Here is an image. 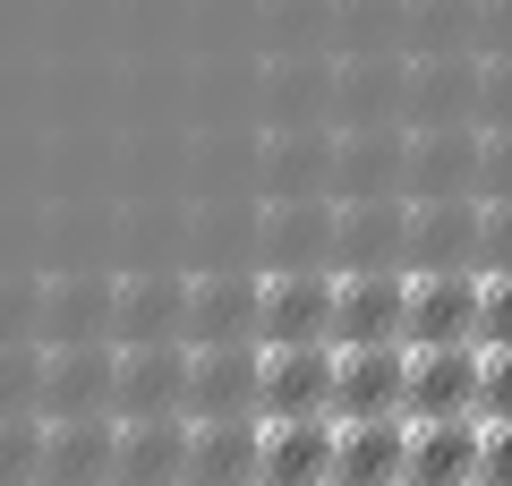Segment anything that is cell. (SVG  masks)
<instances>
[{"instance_id":"obj_1","label":"cell","mask_w":512,"mask_h":486,"mask_svg":"<svg viewBox=\"0 0 512 486\" xmlns=\"http://www.w3.org/2000/svg\"><path fill=\"white\" fill-rule=\"evenodd\" d=\"M478 367L487 350L453 342V350H410V384H402V418L427 427V418H478Z\"/></svg>"},{"instance_id":"obj_7","label":"cell","mask_w":512,"mask_h":486,"mask_svg":"<svg viewBox=\"0 0 512 486\" xmlns=\"http://www.w3.org/2000/svg\"><path fill=\"white\" fill-rule=\"evenodd\" d=\"M402 452H410V418L333 427V486H402Z\"/></svg>"},{"instance_id":"obj_9","label":"cell","mask_w":512,"mask_h":486,"mask_svg":"<svg viewBox=\"0 0 512 486\" xmlns=\"http://www.w3.org/2000/svg\"><path fill=\"white\" fill-rule=\"evenodd\" d=\"M43 410V350L0 342V418H35Z\"/></svg>"},{"instance_id":"obj_12","label":"cell","mask_w":512,"mask_h":486,"mask_svg":"<svg viewBox=\"0 0 512 486\" xmlns=\"http://www.w3.org/2000/svg\"><path fill=\"white\" fill-rule=\"evenodd\" d=\"M478 486H512V418L478 435Z\"/></svg>"},{"instance_id":"obj_6","label":"cell","mask_w":512,"mask_h":486,"mask_svg":"<svg viewBox=\"0 0 512 486\" xmlns=\"http://www.w3.org/2000/svg\"><path fill=\"white\" fill-rule=\"evenodd\" d=\"M120 418H60L43 427V486H111Z\"/></svg>"},{"instance_id":"obj_5","label":"cell","mask_w":512,"mask_h":486,"mask_svg":"<svg viewBox=\"0 0 512 486\" xmlns=\"http://www.w3.org/2000/svg\"><path fill=\"white\" fill-rule=\"evenodd\" d=\"M478 418H427L410 427L402 452V486H478Z\"/></svg>"},{"instance_id":"obj_3","label":"cell","mask_w":512,"mask_h":486,"mask_svg":"<svg viewBox=\"0 0 512 486\" xmlns=\"http://www.w3.org/2000/svg\"><path fill=\"white\" fill-rule=\"evenodd\" d=\"M111 486H188V418H120Z\"/></svg>"},{"instance_id":"obj_10","label":"cell","mask_w":512,"mask_h":486,"mask_svg":"<svg viewBox=\"0 0 512 486\" xmlns=\"http://www.w3.org/2000/svg\"><path fill=\"white\" fill-rule=\"evenodd\" d=\"M0 486H43V418H0Z\"/></svg>"},{"instance_id":"obj_11","label":"cell","mask_w":512,"mask_h":486,"mask_svg":"<svg viewBox=\"0 0 512 486\" xmlns=\"http://www.w3.org/2000/svg\"><path fill=\"white\" fill-rule=\"evenodd\" d=\"M512 418V350H487L478 367V427H504Z\"/></svg>"},{"instance_id":"obj_2","label":"cell","mask_w":512,"mask_h":486,"mask_svg":"<svg viewBox=\"0 0 512 486\" xmlns=\"http://www.w3.org/2000/svg\"><path fill=\"white\" fill-rule=\"evenodd\" d=\"M256 342H222V350H188V427L205 418H256Z\"/></svg>"},{"instance_id":"obj_4","label":"cell","mask_w":512,"mask_h":486,"mask_svg":"<svg viewBox=\"0 0 512 486\" xmlns=\"http://www.w3.org/2000/svg\"><path fill=\"white\" fill-rule=\"evenodd\" d=\"M256 486H333V418H274L256 444Z\"/></svg>"},{"instance_id":"obj_8","label":"cell","mask_w":512,"mask_h":486,"mask_svg":"<svg viewBox=\"0 0 512 486\" xmlns=\"http://www.w3.org/2000/svg\"><path fill=\"white\" fill-rule=\"evenodd\" d=\"M265 418H205L188 427V486H256Z\"/></svg>"}]
</instances>
